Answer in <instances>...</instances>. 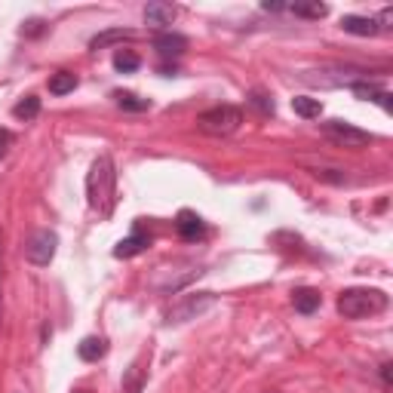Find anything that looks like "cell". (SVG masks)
<instances>
[{
	"mask_svg": "<svg viewBox=\"0 0 393 393\" xmlns=\"http://www.w3.org/2000/svg\"><path fill=\"white\" fill-rule=\"evenodd\" d=\"M148 243H150L148 233H132V237L120 240V243L114 246V255H117V258H132V255L145 252V246H148Z\"/></svg>",
	"mask_w": 393,
	"mask_h": 393,
	"instance_id": "obj_9",
	"label": "cell"
},
{
	"mask_svg": "<svg viewBox=\"0 0 393 393\" xmlns=\"http://www.w3.org/2000/svg\"><path fill=\"white\" fill-rule=\"evenodd\" d=\"M114 98H117V105H120L123 111H148L150 108L148 98H138L136 93H117Z\"/></svg>",
	"mask_w": 393,
	"mask_h": 393,
	"instance_id": "obj_18",
	"label": "cell"
},
{
	"mask_svg": "<svg viewBox=\"0 0 393 393\" xmlns=\"http://www.w3.org/2000/svg\"><path fill=\"white\" fill-rule=\"evenodd\" d=\"M172 19H175L172 4H148L145 6V22L148 25H157V28H160V25H169Z\"/></svg>",
	"mask_w": 393,
	"mask_h": 393,
	"instance_id": "obj_11",
	"label": "cell"
},
{
	"mask_svg": "<svg viewBox=\"0 0 393 393\" xmlns=\"http://www.w3.org/2000/svg\"><path fill=\"white\" fill-rule=\"evenodd\" d=\"M108 354V341L105 338H83L77 344V356L86 359V363H98Z\"/></svg>",
	"mask_w": 393,
	"mask_h": 393,
	"instance_id": "obj_10",
	"label": "cell"
},
{
	"mask_svg": "<svg viewBox=\"0 0 393 393\" xmlns=\"http://www.w3.org/2000/svg\"><path fill=\"white\" fill-rule=\"evenodd\" d=\"M390 369H393L390 363H384V366H381V378H384V384H387V387H390Z\"/></svg>",
	"mask_w": 393,
	"mask_h": 393,
	"instance_id": "obj_25",
	"label": "cell"
},
{
	"mask_svg": "<svg viewBox=\"0 0 393 393\" xmlns=\"http://www.w3.org/2000/svg\"><path fill=\"white\" fill-rule=\"evenodd\" d=\"M264 10H273V13H277V10H286V4H271V0H264Z\"/></svg>",
	"mask_w": 393,
	"mask_h": 393,
	"instance_id": "obj_27",
	"label": "cell"
},
{
	"mask_svg": "<svg viewBox=\"0 0 393 393\" xmlns=\"http://www.w3.org/2000/svg\"><path fill=\"white\" fill-rule=\"evenodd\" d=\"M341 28H344L347 34H356V37H372L381 31L378 22L366 19V15H344V19H341Z\"/></svg>",
	"mask_w": 393,
	"mask_h": 393,
	"instance_id": "obj_8",
	"label": "cell"
},
{
	"mask_svg": "<svg viewBox=\"0 0 393 393\" xmlns=\"http://www.w3.org/2000/svg\"><path fill=\"white\" fill-rule=\"evenodd\" d=\"M13 114L19 117V120H34V117L40 114V98L37 96H25L22 102L13 108Z\"/></svg>",
	"mask_w": 393,
	"mask_h": 393,
	"instance_id": "obj_15",
	"label": "cell"
},
{
	"mask_svg": "<svg viewBox=\"0 0 393 393\" xmlns=\"http://www.w3.org/2000/svg\"><path fill=\"white\" fill-rule=\"evenodd\" d=\"M114 191H117V172L111 157H98L86 175V200L98 215H111L114 209Z\"/></svg>",
	"mask_w": 393,
	"mask_h": 393,
	"instance_id": "obj_1",
	"label": "cell"
},
{
	"mask_svg": "<svg viewBox=\"0 0 393 393\" xmlns=\"http://www.w3.org/2000/svg\"><path fill=\"white\" fill-rule=\"evenodd\" d=\"M292 301H295V311L298 314H314L316 307H320V292L316 289H298L295 295H292Z\"/></svg>",
	"mask_w": 393,
	"mask_h": 393,
	"instance_id": "obj_12",
	"label": "cell"
},
{
	"mask_svg": "<svg viewBox=\"0 0 393 393\" xmlns=\"http://www.w3.org/2000/svg\"><path fill=\"white\" fill-rule=\"evenodd\" d=\"M175 231H179L181 240H200L203 237V219H200L197 212H191V209H181L179 219H175Z\"/></svg>",
	"mask_w": 393,
	"mask_h": 393,
	"instance_id": "obj_6",
	"label": "cell"
},
{
	"mask_svg": "<svg viewBox=\"0 0 393 393\" xmlns=\"http://www.w3.org/2000/svg\"><path fill=\"white\" fill-rule=\"evenodd\" d=\"M323 136L332 138L335 145H344V148H366L372 141V136L366 129H356L354 123H344V120L323 123Z\"/></svg>",
	"mask_w": 393,
	"mask_h": 393,
	"instance_id": "obj_4",
	"label": "cell"
},
{
	"mask_svg": "<svg viewBox=\"0 0 393 393\" xmlns=\"http://www.w3.org/2000/svg\"><path fill=\"white\" fill-rule=\"evenodd\" d=\"M25 34H28V37H37V34H44V22H40V19H31L28 25H25Z\"/></svg>",
	"mask_w": 393,
	"mask_h": 393,
	"instance_id": "obj_24",
	"label": "cell"
},
{
	"mask_svg": "<svg viewBox=\"0 0 393 393\" xmlns=\"http://www.w3.org/2000/svg\"><path fill=\"white\" fill-rule=\"evenodd\" d=\"M292 108H295V114L304 117V120H314V117L323 114V102H320V98H307V96H295V98H292Z\"/></svg>",
	"mask_w": 393,
	"mask_h": 393,
	"instance_id": "obj_13",
	"label": "cell"
},
{
	"mask_svg": "<svg viewBox=\"0 0 393 393\" xmlns=\"http://www.w3.org/2000/svg\"><path fill=\"white\" fill-rule=\"evenodd\" d=\"M154 49H157V53H160L163 58H179V56L188 49V37L175 34V31H166V34H157V37H154Z\"/></svg>",
	"mask_w": 393,
	"mask_h": 393,
	"instance_id": "obj_7",
	"label": "cell"
},
{
	"mask_svg": "<svg viewBox=\"0 0 393 393\" xmlns=\"http://www.w3.org/2000/svg\"><path fill=\"white\" fill-rule=\"evenodd\" d=\"M289 10L295 15H304V19H323V15L329 13V6L326 4H292Z\"/></svg>",
	"mask_w": 393,
	"mask_h": 393,
	"instance_id": "obj_19",
	"label": "cell"
},
{
	"mask_svg": "<svg viewBox=\"0 0 393 393\" xmlns=\"http://www.w3.org/2000/svg\"><path fill=\"white\" fill-rule=\"evenodd\" d=\"M129 37H132V31H123V28L105 31V34H96L93 40H89V49H102L108 44H120V40H129Z\"/></svg>",
	"mask_w": 393,
	"mask_h": 393,
	"instance_id": "obj_17",
	"label": "cell"
},
{
	"mask_svg": "<svg viewBox=\"0 0 393 393\" xmlns=\"http://www.w3.org/2000/svg\"><path fill=\"white\" fill-rule=\"evenodd\" d=\"M381 22H384L381 28H390V22H393V10H384V13H381Z\"/></svg>",
	"mask_w": 393,
	"mask_h": 393,
	"instance_id": "obj_26",
	"label": "cell"
},
{
	"mask_svg": "<svg viewBox=\"0 0 393 393\" xmlns=\"http://www.w3.org/2000/svg\"><path fill=\"white\" fill-rule=\"evenodd\" d=\"M249 105L258 108L262 114H273V102H271V98H267L264 93H252V98H249Z\"/></svg>",
	"mask_w": 393,
	"mask_h": 393,
	"instance_id": "obj_21",
	"label": "cell"
},
{
	"mask_svg": "<svg viewBox=\"0 0 393 393\" xmlns=\"http://www.w3.org/2000/svg\"><path fill=\"white\" fill-rule=\"evenodd\" d=\"M10 148H13V132L0 127V157H6V154H10Z\"/></svg>",
	"mask_w": 393,
	"mask_h": 393,
	"instance_id": "obj_23",
	"label": "cell"
},
{
	"mask_svg": "<svg viewBox=\"0 0 393 393\" xmlns=\"http://www.w3.org/2000/svg\"><path fill=\"white\" fill-rule=\"evenodd\" d=\"M74 393H93V390H74Z\"/></svg>",
	"mask_w": 393,
	"mask_h": 393,
	"instance_id": "obj_28",
	"label": "cell"
},
{
	"mask_svg": "<svg viewBox=\"0 0 393 393\" xmlns=\"http://www.w3.org/2000/svg\"><path fill=\"white\" fill-rule=\"evenodd\" d=\"M74 86H77V77H74L71 71H58V74L49 77V93H53V96L74 93Z\"/></svg>",
	"mask_w": 393,
	"mask_h": 393,
	"instance_id": "obj_14",
	"label": "cell"
},
{
	"mask_svg": "<svg viewBox=\"0 0 393 393\" xmlns=\"http://www.w3.org/2000/svg\"><path fill=\"white\" fill-rule=\"evenodd\" d=\"M56 246H58V237L53 231H37V233H31V240L25 243V258H28L31 264L44 267V264L53 262Z\"/></svg>",
	"mask_w": 393,
	"mask_h": 393,
	"instance_id": "obj_5",
	"label": "cell"
},
{
	"mask_svg": "<svg viewBox=\"0 0 393 393\" xmlns=\"http://www.w3.org/2000/svg\"><path fill=\"white\" fill-rule=\"evenodd\" d=\"M387 307V295L381 289H347L338 295V314L347 320H363V316L381 314Z\"/></svg>",
	"mask_w": 393,
	"mask_h": 393,
	"instance_id": "obj_2",
	"label": "cell"
},
{
	"mask_svg": "<svg viewBox=\"0 0 393 393\" xmlns=\"http://www.w3.org/2000/svg\"><path fill=\"white\" fill-rule=\"evenodd\" d=\"M138 390H141V366H132L127 378V393H138Z\"/></svg>",
	"mask_w": 393,
	"mask_h": 393,
	"instance_id": "obj_22",
	"label": "cell"
},
{
	"mask_svg": "<svg viewBox=\"0 0 393 393\" xmlns=\"http://www.w3.org/2000/svg\"><path fill=\"white\" fill-rule=\"evenodd\" d=\"M138 65H141V58L132 53V49H117V53H114V68H117V71L129 74V71H136Z\"/></svg>",
	"mask_w": 393,
	"mask_h": 393,
	"instance_id": "obj_16",
	"label": "cell"
},
{
	"mask_svg": "<svg viewBox=\"0 0 393 393\" xmlns=\"http://www.w3.org/2000/svg\"><path fill=\"white\" fill-rule=\"evenodd\" d=\"M354 93H356L359 98H369V102H378V96L384 93V89L372 86V83H354Z\"/></svg>",
	"mask_w": 393,
	"mask_h": 393,
	"instance_id": "obj_20",
	"label": "cell"
},
{
	"mask_svg": "<svg viewBox=\"0 0 393 393\" xmlns=\"http://www.w3.org/2000/svg\"><path fill=\"white\" fill-rule=\"evenodd\" d=\"M240 123H243V114L233 105H215L197 117V127L206 136H231V132L240 129Z\"/></svg>",
	"mask_w": 393,
	"mask_h": 393,
	"instance_id": "obj_3",
	"label": "cell"
}]
</instances>
